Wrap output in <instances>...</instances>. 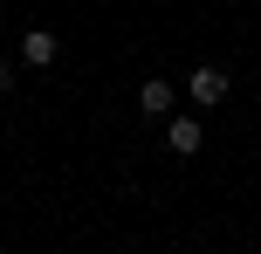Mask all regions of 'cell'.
<instances>
[{
    "instance_id": "cell-1",
    "label": "cell",
    "mask_w": 261,
    "mask_h": 254,
    "mask_svg": "<svg viewBox=\"0 0 261 254\" xmlns=\"http://www.w3.org/2000/svg\"><path fill=\"white\" fill-rule=\"evenodd\" d=\"M227 90H234V82H227V69H213V62H199L193 76H186V103L193 110H220Z\"/></svg>"
},
{
    "instance_id": "cell-2",
    "label": "cell",
    "mask_w": 261,
    "mask_h": 254,
    "mask_svg": "<svg viewBox=\"0 0 261 254\" xmlns=\"http://www.w3.org/2000/svg\"><path fill=\"white\" fill-rule=\"evenodd\" d=\"M172 103H179V90H172L165 76H144V90H138V110H144V124H165V117H172Z\"/></svg>"
},
{
    "instance_id": "cell-3",
    "label": "cell",
    "mask_w": 261,
    "mask_h": 254,
    "mask_svg": "<svg viewBox=\"0 0 261 254\" xmlns=\"http://www.w3.org/2000/svg\"><path fill=\"white\" fill-rule=\"evenodd\" d=\"M55 55H62V41H55L48 27H28V35H21V62H28V69H48Z\"/></svg>"
},
{
    "instance_id": "cell-4",
    "label": "cell",
    "mask_w": 261,
    "mask_h": 254,
    "mask_svg": "<svg viewBox=\"0 0 261 254\" xmlns=\"http://www.w3.org/2000/svg\"><path fill=\"white\" fill-rule=\"evenodd\" d=\"M199 137H206V131H199V117H165V145L179 151V158H193Z\"/></svg>"
},
{
    "instance_id": "cell-5",
    "label": "cell",
    "mask_w": 261,
    "mask_h": 254,
    "mask_svg": "<svg viewBox=\"0 0 261 254\" xmlns=\"http://www.w3.org/2000/svg\"><path fill=\"white\" fill-rule=\"evenodd\" d=\"M7 90H14V62L0 55V96H7Z\"/></svg>"
},
{
    "instance_id": "cell-6",
    "label": "cell",
    "mask_w": 261,
    "mask_h": 254,
    "mask_svg": "<svg viewBox=\"0 0 261 254\" xmlns=\"http://www.w3.org/2000/svg\"><path fill=\"white\" fill-rule=\"evenodd\" d=\"M0 14H7V0H0Z\"/></svg>"
}]
</instances>
